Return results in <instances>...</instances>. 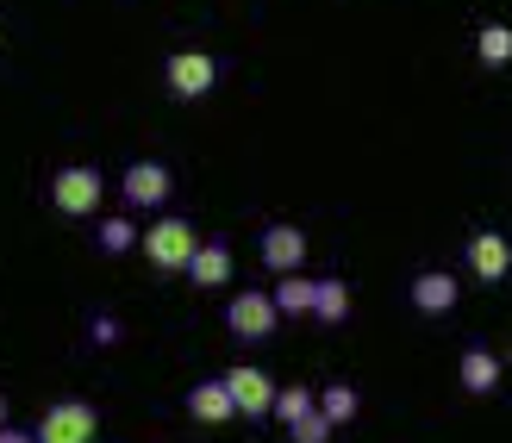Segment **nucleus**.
<instances>
[{
  "mask_svg": "<svg viewBox=\"0 0 512 443\" xmlns=\"http://www.w3.org/2000/svg\"><path fill=\"white\" fill-rule=\"evenodd\" d=\"M275 300L263 294V288H244V294H232V306H225V331L238 337V344H263V337H275Z\"/></svg>",
  "mask_w": 512,
  "mask_h": 443,
  "instance_id": "20e7f679",
  "label": "nucleus"
},
{
  "mask_svg": "<svg viewBox=\"0 0 512 443\" xmlns=\"http://www.w3.org/2000/svg\"><path fill=\"white\" fill-rule=\"evenodd\" d=\"M188 419L194 425H232L238 419V406H232V394H225L219 375H207V381L188 387Z\"/></svg>",
  "mask_w": 512,
  "mask_h": 443,
  "instance_id": "9d476101",
  "label": "nucleus"
},
{
  "mask_svg": "<svg viewBox=\"0 0 512 443\" xmlns=\"http://www.w3.org/2000/svg\"><path fill=\"white\" fill-rule=\"evenodd\" d=\"M100 200H107V175L94 163H69V169L50 175V206H57L63 219H94Z\"/></svg>",
  "mask_w": 512,
  "mask_h": 443,
  "instance_id": "f03ea898",
  "label": "nucleus"
},
{
  "mask_svg": "<svg viewBox=\"0 0 512 443\" xmlns=\"http://www.w3.org/2000/svg\"><path fill=\"white\" fill-rule=\"evenodd\" d=\"M469 275L481 281V288H500V281L512 275V238H500V231H475L469 238Z\"/></svg>",
  "mask_w": 512,
  "mask_h": 443,
  "instance_id": "1a4fd4ad",
  "label": "nucleus"
},
{
  "mask_svg": "<svg viewBox=\"0 0 512 443\" xmlns=\"http://www.w3.org/2000/svg\"><path fill=\"white\" fill-rule=\"evenodd\" d=\"M331 431H338V425H331L319 406L306 412V419H294V425H288V437H294V443H331Z\"/></svg>",
  "mask_w": 512,
  "mask_h": 443,
  "instance_id": "aec40b11",
  "label": "nucleus"
},
{
  "mask_svg": "<svg viewBox=\"0 0 512 443\" xmlns=\"http://www.w3.org/2000/svg\"><path fill=\"white\" fill-rule=\"evenodd\" d=\"M0 443H32V431H25V425H13V419H7V425H0Z\"/></svg>",
  "mask_w": 512,
  "mask_h": 443,
  "instance_id": "4be33fe9",
  "label": "nucleus"
},
{
  "mask_svg": "<svg viewBox=\"0 0 512 443\" xmlns=\"http://www.w3.org/2000/svg\"><path fill=\"white\" fill-rule=\"evenodd\" d=\"M163 82L175 100H207L219 88V63L207 57V50H175V57L163 63Z\"/></svg>",
  "mask_w": 512,
  "mask_h": 443,
  "instance_id": "39448f33",
  "label": "nucleus"
},
{
  "mask_svg": "<svg viewBox=\"0 0 512 443\" xmlns=\"http://www.w3.org/2000/svg\"><path fill=\"white\" fill-rule=\"evenodd\" d=\"M475 57L488 69L512 63V25H481V32H475Z\"/></svg>",
  "mask_w": 512,
  "mask_h": 443,
  "instance_id": "6ab92c4d",
  "label": "nucleus"
},
{
  "mask_svg": "<svg viewBox=\"0 0 512 443\" xmlns=\"http://www.w3.org/2000/svg\"><path fill=\"white\" fill-rule=\"evenodd\" d=\"M219 381H225V394H232L238 419H269V406H275V375H269V369L238 362V369H225Z\"/></svg>",
  "mask_w": 512,
  "mask_h": 443,
  "instance_id": "423d86ee",
  "label": "nucleus"
},
{
  "mask_svg": "<svg viewBox=\"0 0 512 443\" xmlns=\"http://www.w3.org/2000/svg\"><path fill=\"white\" fill-rule=\"evenodd\" d=\"M456 381H463V394H494L500 387V356L488 344H469L463 362H456Z\"/></svg>",
  "mask_w": 512,
  "mask_h": 443,
  "instance_id": "ddd939ff",
  "label": "nucleus"
},
{
  "mask_svg": "<svg viewBox=\"0 0 512 443\" xmlns=\"http://www.w3.org/2000/svg\"><path fill=\"white\" fill-rule=\"evenodd\" d=\"M119 194H125V206H138V213H150V206H163L169 194H175V175L157 163V156H144V163H132L119 175Z\"/></svg>",
  "mask_w": 512,
  "mask_h": 443,
  "instance_id": "6e6552de",
  "label": "nucleus"
},
{
  "mask_svg": "<svg viewBox=\"0 0 512 443\" xmlns=\"http://www.w3.org/2000/svg\"><path fill=\"white\" fill-rule=\"evenodd\" d=\"M306 231L300 225H263V238H256V256H263L269 275H300L306 269Z\"/></svg>",
  "mask_w": 512,
  "mask_h": 443,
  "instance_id": "0eeeda50",
  "label": "nucleus"
},
{
  "mask_svg": "<svg viewBox=\"0 0 512 443\" xmlns=\"http://www.w3.org/2000/svg\"><path fill=\"white\" fill-rule=\"evenodd\" d=\"M319 406V394H313V387H275V406H269V419H281V425H294V419H306V412H313Z\"/></svg>",
  "mask_w": 512,
  "mask_h": 443,
  "instance_id": "a211bd4d",
  "label": "nucleus"
},
{
  "mask_svg": "<svg viewBox=\"0 0 512 443\" xmlns=\"http://www.w3.org/2000/svg\"><path fill=\"white\" fill-rule=\"evenodd\" d=\"M194 288H225L232 281V250H225L219 238H200V250L188 256V269H182Z\"/></svg>",
  "mask_w": 512,
  "mask_h": 443,
  "instance_id": "f8f14e48",
  "label": "nucleus"
},
{
  "mask_svg": "<svg viewBox=\"0 0 512 443\" xmlns=\"http://www.w3.org/2000/svg\"><path fill=\"white\" fill-rule=\"evenodd\" d=\"M138 244H144V263L157 275H182L188 256L200 250V231H194V219H157V225L138 231Z\"/></svg>",
  "mask_w": 512,
  "mask_h": 443,
  "instance_id": "f257e3e1",
  "label": "nucleus"
},
{
  "mask_svg": "<svg viewBox=\"0 0 512 443\" xmlns=\"http://www.w3.org/2000/svg\"><path fill=\"white\" fill-rule=\"evenodd\" d=\"M94 244H100V256H125V250H138V225L125 213H113V219L94 225Z\"/></svg>",
  "mask_w": 512,
  "mask_h": 443,
  "instance_id": "dca6fc26",
  "label": "nucleus"
},
{
  "mask_svg": "<svg viewBox=\"0 0 512 443\" xmlns=\"http://www.w3.org/2000/svg\"><path fill=\"white\" fill-rule=\"evenodd\" d=\"M456 300H463V281H456V275H444V269L413 275V306H419V312H431V319L456 312Z\"/></svg>",
  "mask_w": 512,
  "mask_h": 443,
  "instance_id": "9b49d317",
  "label": "nucleus"
},
{
  "mask_svg": "<svg viewBox=\"0 0 512 443\" xmlns=\"http://www.w3.org/2000/svg\"><path fill=\"white\" fill-rule=\"evenodd\" d=\"M313 319H319V325H344V319H350V288H344L338 275L313 281Z\"/></svg>",
  "mask_w": 512,
  "mask_h": 443,
  "instance_id": "4468645a",
  "label": "nucleus"
},
{
  "mask_svg": "<svg viewBox=\"0 0 512 443\" xmlns=\"http://www.w3.org/2000/svg\"><path fill=\"white\" fill-rule=\"evenodd\" d=\"M94 437H100V412L88 400H57L32 425V443H94Z\"/></svg>",
  "mask_w": 512,
  "mask_h": 443,
  "instance_id": "7ed1b4c3",
  "label": "nucleus"
},
{
  "mask_svg": "<svg viewBox=\"0 0 512 443\" xmlns=\"http://www.w3.org/2000/svg\"><path fill=\"white\" fill-rule=\"evenodd\" d=\"M269 300H275L281 319H306V312H313V275H281Z\"/></svg>",
  "mask_w": 512,
  "mask_h": 443,
  "instance_id": "2eb2a0df",
  "label": "nucleus"
},
{
  "mask_svg": "<svg viewBox=\"0 0 512 443\" xmlns=\"http://www.w3.org/2000/svg\"><path fill=\"white\" fill-rule=\"evenodd\" d=\"M0 425H7V394H0Z\"/></svg>",
  "mask_w": 512,
  "mask_h": 443,
  "instance_id": "5701e85b",
  "label": "nucleus"
},
{
  "mask_svg": "<svg viewBox=\"0 0 512 443\" xmlns=\"http://www.w3.org/2000/svg\"><path fill=\"white\" fill-rule=\"evenodd\" d=\"M88 337H94L100 350H113V344H119V319H113V312H94V319H88Z\"/></svg>",
  "mask_w": 512,
  "mask_h": 443,
  "instance_id": "412c9836",
  "label": "nucleus"
},
{
  "mask_svg": "<svg viewBox=\"0 0 512 443\" xmlns=\"http://www.w3.org/2000/svg\"><path fill=\"white\" fill-rule=\"evenodd\" d=\"M319 412L331 425H350L356 412H363V394H356V387H344V381H331V387H319Z\"/></svg>",
  "mask_w": 512,
  "mask_h": 443,
  "instance_id": "f3484780",
  "label": "nucleus"
}]
</instances>
